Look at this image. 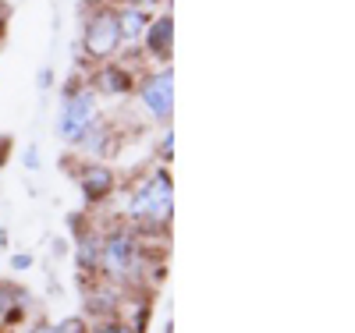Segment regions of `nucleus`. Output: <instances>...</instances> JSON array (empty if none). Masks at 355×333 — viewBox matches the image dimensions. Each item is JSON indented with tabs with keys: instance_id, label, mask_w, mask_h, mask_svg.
<instances>
[{
	"instance_id": "1",
	"label": "nucleus",
	"mask_w": 355,
	"mask_h": 333,
	"mask_svg": "<svg viewBox=\"0 0 355 333\" xmlns=\"http://www.w3.org/2000/svg\"><path fill=\"white\" fill-rule=\"evenodd\" d=\"M171 202H174L171 177H167V170H157V174L132 195L128 213H132V220H139V224H167V220H171Z\"/></svg>"
},
{
	"instance_id": "2",
	"label": "nucleus",
	"mask_w": 355,
	"mask_h": 333,
	"mask_svg": "<svg viewBox=\"0 0 355 333\" xmlns=\"http://www.w3.org/2000/svg\"><path fill=\"white\" fill-rule=\"evenodd\" d=\"M96 125V96L78 89V93H68L61 117H57V132H61L64 142H82V135Z\"/></svg>"
},
{
	"instance_id": "3",
	"label": "nucleus",
	"mask_w": 355,
	"mask_h": 333,
	"mask_svg": "<svg viewBox=\"0 0 355 333\" xmlns=\"http://www.w3.org/2000/svg\"><path fill=\"white\" fill-rule=\"evenodd\" d=\"M85 53H93V57H110L117 50V43H121V28H117V15L114 11H100L89 18L85 25Z\"/></svg>"
},
{
	"instance_id": "4",
	"label": "nucleus",
	"mask_w": 355,
	"mask_h": 333,
	"mask_svg": "<svg viewBox=\"0 0 355 333\" xmlns=\"http://www.w3.org/2000/svg\"><path fill=\"white\" fill-rule=\"evenodd\" d=\"M142 103L150 110V117L167 120L171 117V103H174V78L171 71H157L153 78L142 82Z\"/></svg>"
},
{
	"instance_id": "5",
	"label": "nucleus",
	"mask_w": 355,
	"mask_h": 333,
	"mask_svg": "<svg viewBox=\"0 0 355 333\" xmlns=\"http://www.w3.org/2000/svg\"><path fill=\"white\" fill-rule=\"evenodd\" d=\"M100 255H103V266L110 269V273H128V269L135 266V241L125 234V231H117V234H110L107 241H103V249H100Z\"/></svg>"
},
{
	"instance_id": "6",
	"label": "nucleus",
	"mask_w": 355,
	"mask_h": 333,
	"mask_svg": "<svg viewBox=\"0 0 355 333\" xmlns=\"http://www.w3.org/2000/svg\"><path fill=\"white\" fill-rule=\"evenodd\" d=\"M110 192H114V174L107 167H89L82 174V195H85V202H100Z\"/></svg>"
},
{
	"instance_id": "7",
	"label": "nucleus",
	"mask_w": 355,
	"mask_h": 333,
	"mask_svg": "<svg viewBox=\"0 0 355 333\" xmlns=\"http://www.w3.org/2000/svg\"><path fill=\"white\" fill-rule=\"evenodd\" d=\"M171 36H174V25H171V18H157L150 28H146V43H150V50H153V57H167L171 53Z\"/></svg>"
},
{
	"instance_id": "8",
	"label": "nucleus",
	"mask_w": 355,
	"mask_h": 333,
	"mask_svg": "<svg viewBox=\"0 0 355 333\" xmlns=\"http://www.w3.org/2000/svg\"><path fill=\"white\" fill-rule=\"evenodd\" d=\"M146 11H139V8H125L121 15H117V28H121V39H135V36H142V28H146Z\"/></svg>"
},
{
	"instance_id": "9",
	"label": "nucleus",
	"mask_w": 355,
	"mask_h": 333,
	"mask_svg": "<svg viewBox=\"0 0 355 333\" xmlns=\"http://www.w3.org/2000/svg\"><path fill=\"white\" fill-rule=\"evenodd\" d=\"M96 85L103 89V93H128L132 89V78H128V71H121V68H103L100 71V78H96Z\"/></svg>"
},
{
	"instance_id": "10",
	"label": "nucleus",
	"mask_w": 355,
	"mask_h": 333,
	"mask_svg": "<svg viewBox=\"0 0 355 333\" xmlns=\"http://www.w3.org/2000/svg\"><path fill=\"white\" fill-rule=\"evenodd\" d=\"M100 259V241L96 237H85L82 249H78V266H96Z\"/></svg>"
},
{
	"instance_id": "11",
	"label": "nucleus",
	"mask_w": 355,
	"mask_h": 333,
	"mask_svg": "<svg viewBox=\"0 0 355 333\" xmlns=\"http://www.w3.org/2000/svg\"><path fill=\"white\" fill-rule=\"evenodd\" d=\"M53 330H57V333H85V323H82L78 316H71V319H61Z\"/></svg>"
},
{
	"instance_id": "12",
	"label": "nucleus",
	"mask_w": 355,
	"mask_h": 333,
	"mask_svg": "<svg viewBox=\"0 0 355 333\" xmlns=\"http://www.w3.org/2000/svg\"><path fill=\"white\" fill-rule=\"evenodd\" d=\"M28 266H33V255H15L11 259V269H28Z\"/></svg>"
},
{
	"instance_id": "13",
	"label": "nucleus",
	"mask_w": 355,
	"mask_h": 333,
	"mask_svg": "<svg viewBox=\"0 0 355 333\" xmlns=\"http://www.w3.org/2000/svg\"><path fill=\"white\" fill-rule=\"evenodd\" d=\"M96 333H132L128 326H121V323H107V326H100Z\"/></svg>"
},
{
	"instance_id": "14",
	"label": "nucleus",
	"mask_w": 355,
	"mask_h": 333,
	"mask_svg": "<svg viewBox=\"0 0 355 333\" xmlns=\"http://www.w3.org/2000/svg\"><path fill=\"white\" fill-rule=\"evenodd\" d=\"M33 333H57V330H53V326H36Z\"/></svg>"
},
{
	"instance_id": "15",
	"label": "nucleus",
	"mask_w": 355,
	"mask_h": 333,
	"mask_svg": "<svg viewBox=\"0 0 355 333\" xmlns=\"http://www.w3.org/2000/svg\"><path fill=\"white\" fill-rule=\"evenodd\" d=\"M0 15H4V4H0Z\"/></svg>"
}]
</instances>
